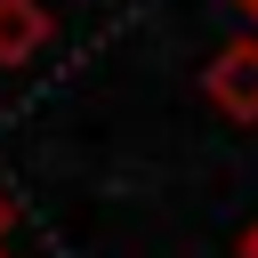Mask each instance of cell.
<instances>
[{
	"instance_id": "cell-1",
	"label": "cell",
	"mask_w": 258,
	"mask_h": 258,
	"mask_svg": "<svg viewBox=\"0 0 258 258\" xmlns=\"http://www.w3.org/2000/svg\"><path fill=\"white\" fill-rule=\"evenodd\" d=\"M202 97L226 113V121H258V32H242V40H226L210 64H202Z\"/></svg>"
},
{
	"instance_id": "cell-3",
	"label": "cell",
	"mask_w": 258,
	"mask_h": 258,
	"mask_svg": "<svg viewBox=\"0 0 258 258\" xmlns=\"http://www.w3.org/2000/svg\"><path fill=\"white\" fill-rule=\"evenodd\" d=\"M8 226H16V202H8V194H0V242H8Z\"/></svg>"
},
{
	"instance_id": "cell-4",
	"label": "cell",
	"mask_w": 258,
	"mask_h": 258,
	"mask_svg": "<svg viewBox=\"0 0 258 258\" xmlns=\"http://www.w3.org/2000/svg\"><path fill=\"white\" fill-rule=\"evenodd\" d=\"M242 258H258V218H250V226H242Z\"/></svg>"
},
{
	"instance_id": "cell-2",
	"label": "cell",
	"mask_w": 258,
	"mask_h": 258,
	"mask_svg": "<svg viewBox=\"0 0 258 258\" xmlns=\"http://www.w3.org/2000/svg\"><path fill=\"white\" fill-rule=\"evenodd\" d=\"M48 48V8L40 0H0V64H24Z\"/></svg>"
}]
</instances>
